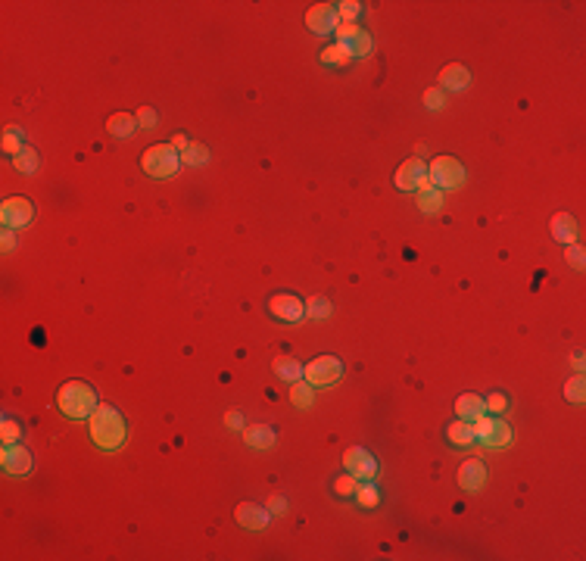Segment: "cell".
Wrapping results in <instances>:
<instances>
[{"instance_id": "6da1fadb", "label": "cell", "mask_w": 586, "mask_h": 561, "mask_svg": "<svg viewBox=\"0 0 586 561\" xmlns=\"http://www.w3.org/2000/svg\"><path fill=\"white\" fill-rule=\"evenodd\" d=\"M125 437H128V430H125V418H122L119 408H113V406L94 408V415H91V440H94V446L113 452L125 443Z\"/></svg>"}, {"instance_id": "7a4b0ae2", "label": "cell", "mask_w": 586, "mask_h": 561, "mask_svg": "<svg viewBox=\"0 0 586 561\" xmlns=\"http://www.w3.org/2000/svg\"><path fill=\"white\" fill-rule=\"evenodd\" d=\"M56 406L63 408V415H69V418H75V421L91 418L94 408H97V393H94V387L84 384V380H69V384H63L60 393H56Z\"/></svg>"}, {"instance_id": "3957f363", "label": "cell", "mask_w": 586, "mask_h": 561, "mask_svg": "<svg viewBox=\"0 0 586 561\" xmlns=\"http://www.w3.org/2000/svg\"><path fill=\"white\" fill-rule=\"evenodd\" d=\"M141 169L147 172L150 178H172L181 169V153L172 143H153L150 150H144Z\"/></svg>"}, {"instance_id": "277c9868", "label": "cell", "mask_w": 586, "mask_h": 561, "mask_svg": "<svg viewBox=\"0 0 586 561\" xmlns=\"http://www.w3.org/2000/svg\"><path fill=\"white\" fill-rule=\"evenodd\" d=\"M428 178L437 191H455V187L465 184V165H461L455 156H437L428 165Z\"/></svg>"}, {"instance_id": "5b68a950", "label": "cell", "mask_w": 586, "mask_h": 561, "mask_svg": "<svg viewBox=\"0 0 586 561\" xmlns=\"http://www.w3.org/2000/svg\"><path fill=\"white\" fill-rule=\"evenodd\" d=\"M302 378L309 380L312 387L324 390V387H334L340 378H343V362L337 356H318L309 365H302Z\"/></svg>"}, {"instance_id": "8992f818", "label": "cell", "mask_w": 586, "mask_h": 561, "mask_svg": "<svg viewBox=\"0 0 586 561\" xmlns=\"http://www.w3.org/2000/svg\"><path fill=\"white\" fill-rule=\"evenodd\" d=\"M32 219H34V203L28 197H10L0 206V221L10 231H23L25 225H32Z\"/></svg>"}, {"instance_id": "52a82bcc", "label": "cell", "mask_w": 586, "mask_h": 561, "mask_svg": "<svg viewBox=\"0 0 586 561\" xmlns=\"http://www.w3.org/2000/svg\"><path fill=\"white\" fill-rule=\"evenodd\" d=\"M334 34H337V44H346V47H350L356 60H365V56L374 50L371 34H368L365 28H359L356 22H340V25L334 28Z\"/></svg>"}, {"instance_id": "ba28073f", "label": "cell", "mask_w": 586, "mask_h": 561, "mask_svg": "<svg viewBox=\"0 0 586 561\" xmlns=\"http://www.w3.org/2000/svg\"><path fill=\"white\" fill-rule=\"evenodd\" d=\"M343 468L356 480H374L378 477V462H374V456L365 449V446H350V449L343 452Z\"/></svg>"}, {"instance_id": "9c48e42d", "label": "cell", "mask_w": 586, "mask_h": 561, "mask_svg": "<svg viewBox=\"0 0 586 561\" xmlns=\"http://www.w3.org/2000/svg\"><path fill=\"white\" fill-rule=\"evenodd\" d=\"M306 25H309V32L312 34H334V28L340 25V19H337V6L334 4H315V6H309V13H306Z\"/></svg>"}, {"instance_id": "30bf717a", "label": "cell", "mask_w": 586, "mask_h": 561, "mask_svg": "<svg viewBox=\"0 0 586 561\" xmlns=\"http://www.w3.org/2000/svg\"><path fill=\"white\" fill-rule=\"evenodd\" d=\"M234 521L241 524L243 530H250V534H262L272 521V512L256 505V502H241V505L234 508Z\"/></svg>"}, {"instance_id": "8fae6325", "label": "cell", "mask_w": 586, "mask_h": 561, "mask_svg": "<svg viewBox=\"0 0 586 561\" xmlns=\"http://www.w3.org/2000/svg\"><path fill=\"white\" fill-rule=\"evenodd\" d=\"M269 312L281 321H300L306 315V303L296 293H274L269 297Z\"/></svg>"}, {"instance_id": "7c38bea8", "label": "cell", "mask_w": 586, "mask_h": 561, "mask_svg": "<svg viewBox=\"0 0 586 561\" xmlns=\"http://www.w3.org/2000/svg\"><path fill=\"white\" fill-rule=\"evenodd\" d=\"M428 178V162L421 160V156H412L396 169L393 175V184L400 187V191H418V184Z\"/></svg>"}, {"instance_id": "4fadbf2b", "label": "cell", "mask_w": 586, "mask_h": 561, "mask_svg": "<svg viewBox=\"0 0 586 561\" xmlns=\"http://www.w3.org/2000/svg\"><path fill=\"white\" fill-rule=\"evenodd\" d=\"M0 465H4V471L13 474V477H25V474L32 471V452L19 443L4 446V452H0Z\"/></svg>"}, {"instance_id": "5bb4252c", "label": "cell", "mask_w": 586, "mask_h": 561, "mask_svg": "<svg viewBox=\"0 0 586 561\" xmlns=\"http://www.w3.org/2000/svg\"><path fill=\"white\" fill-rule=\"evenodd\" d=\"M437 88H443V91H468V84H471V72H468V66H461V63H450V66H443L440 69V78H437Z\"/></svg>"}, {"instance_id": "9a60e30c", "label": "cell", "mask_w": 586, "mask_h": 561, "mask_svg": "<svg viewBox=\"0 0 586 561\" xmlns=\"http://www.w3.org/2000/svg\"><path fill=\"white\" fill-rule=\"evenodd\" d=\"M483 480H487V468H483L480 458H468V462H461L459 468V486L468 493H477L483 486Z\"/></svg>"}, {"instance_id": "2e32d148", "label": "cell", "mask_w": 586, "mask_h": 561, "mask_svg": "<svg viewBox=\"0 0 586 561\" xmlns=\"http://www.w3.org/2000/svg\"><path fill=\"white\" fill-rule=\"evenodd\" d=\"M552 237L564 247H571V243H577V237H580V228H577V219L568 212H559L552 219Z\"/></svg>"}, {"instance_id": "e0dca14e", "label": "cell", "mask_w": 586, "mask_h": 561, "mask_svg": "<svg viewBox=\"0 0 586 561\" xmlns=\"http://www.w3.org/2000/svg\"><path fill=\"white\" fill-rule=\"evenodd\" d=\"M455 412H459V418L461 421H477V418H483L487 415V406H483V399L477 396V393H465V396H459L455 399Z\"/></svg>"}, {"instance_id": "ac0fdd59", "label": "cell", "mask_w": 586, "mask_h": 561, "mask_svg": "<svg viewBox=\"0 0 586 561\" xmlns=\"http://www.w3.org/2000/svg\"><path fill=\"white\" fill-rule=\"evenodd\" d=\"M243 443H247L250 449H272L274 430L269 424H250V427H243Z\"/></svg>"}, {"instance_id": "d6986e66", "label": "cell", "mask_w": 586, "mask_h": 561, "mask_svg": "<svg viewBox=\"0 0 586 561\" xmlns=\"http://www.w3.org/2000/svg\"><path fill=\"white\" fill-rule=\"evenodd\" d=\"M272 371H274V378L284 380V384H293V380L302 378V365L296 362L293 356H278L272 362Z\"/></svg>"}, {"instance_id": "ffe728a7", "label": "cell", "mask_w": 586, "mask_h": 561, "mask_svg": "<svg viewBox=\"0 0 586 561\" xmlns=\"http://www.w3.org/2000/svg\"><path fill=\"white\" fill-rule=\"evenodd\" d=\"M106 131H110L113 138H132L137 131V119L132 112H113L110 122H106Z\"/></svg>"}, {"instance_id": "44dd1931", "label": "cell", "mask_w": 586, "mask_h": 561, "mask_svg": "<svg viewBox=\"0 0 586 561\" xmlns=\"http://www.w3.org/2000/svg\"><path fill=\"white\" fill-rule=\"evenodd\" d=\"M446 440H450L452 446H461V449H468L471 443H477L474 440V427H471V421H455V424H450V430H446Z\"/></svg>"}, {"instance_id": "7402d4cb", "label": "cell", "mask_w": 586, "mask_h": 561, "mask_svg": "<svg viewBox=\"0 0 586 561\" xmlns=\"http://www.w3.org/2000/svg\"><path fill=\"white\" fill-rule=\"evenodd\" d=\"M352 60H356V56H352V50L346 47V44H331V47L321 50V63H324V66L343 69V66H350Z\"/></svg>"}, {"instance_id": "603a6c76", "label": "cell", "mask_w": 586, "mask_h": 561, "mask_svg": "<svg viewBox=\"0 0 586 561\" xmlns=\"http://www.w3.org/2000/svg\"><path fill=\"white\" fill-rule=\"evenodd\" d=\"M312 399H315V387L309 384L306 378H300V380H293L291 384V402L296 408H309L312 406Z\"/></svg>"}, {"instance_id": "cb8c5ba5", "label": "cell", "mask_w": 586, "mask_h": 561, "mask_svg": "<svg viewBox=\"0 0 586 561\" xmlns=\"http://www.w3.org/2000/svg\"><path fill=\"white\" fill-rule=\"evenodd\" d=\"M483 446H493V449H505V446L511 443V427L505 421H493V427H490V434L480 440Z\"/></svg>"}, {"instance_id": "d4e9b609", "label": "cell", "mask_w": 586, "mask_h": 561, "mask_svg": "<svg viewBox=\"0 0 586 561\" xmlns=\"http://www.w3.org/2000/svg\"><path fill=\"white\" fill-rule=\"evenodd\" d=\"M352 496H356V502L362 508H378V502H381V490L374 486V480H362Z\"/></svg>"}, {"instance_id": "484cf974", "label": "cell", "mask_w": 586, "mask_h": 561, "mask_svg": "<svg viewBox=\"0 0 586 561\" xmlns=\"http://www.w3.org/2000/svg\"><path fill=\"white\" fill-rule=\"evenodd\" d=\"M443 200H446V193L437 191V187H431V191H421V193H418V209L433 215V212L443 209Z\"/></svg>"}, {"instance_id": "4316f807", "label": "cell", "mask_w": 586, "mask_h": 561, "mask_svg": "<svg viewBox=\"0 0 586 561\" xmlns=\"http://www.w3.org/2000/svg\"><path fill=\"white\" fill-rule=\"evenodd\" d=\"M38 162H41V156L34 153L32 147H25L19 156H13V169H16L19 175H34V172H38Z\"/></svg>"}, {"instance_id": "83f0119b", "label": "cell", "mask_w": 586, "mask_h": 561, "mask_svg": "<svg viewBox=\"0 0 586 561\" xmlns=\"http://www.w3.org/2000/svg\"><path fill=\"white\" fill-rule=\"evenodd\" d=\"M0 147H4V153H10V156H19L23 153V128L19 125H10L4 131V141H0Z\"/></svg>"}, {"instance_id": "f1b7e54d", "label": "cell", "mask_w": 586, "mask_h": 561, "mask_svg": "<svg viewBox=\"0 0 586 561\" xmlns=\"http://www.w3.org/2000/svg\"><path fill=\"white\" fill-rule=\"evenodd\" d=\"M209 162V150L203 143H187V150L181 153V165H206Z\"/></svg>"}, {"instance_id": "f546056e", "label": "cell", "mask_w": 586, "mask_h": 561, "mask_svg": "<svg viewBox=\"0 0 586 561\" xmlns=\"http://www.w3.org/2000/svg\"><path fill=\"white\" fill-rule=\"evenodd\" d=\"M564 399L568 402H574V406H583V399H586V380L577 374V378H571L568 384H564Z\"/></svg>"}, {"instance_id": "4dcf8cb0", "label": "cell", "mask_w": 586, "mask_h": 561, "mask_svg": "<svg viewBox=\"0 0 586 561\" xmlns=\"http://www.w3.org/2000/svg\"><path fill=\"white\" fill-rule=\"evenodd\" d=\"M0 437H4V446L19 443V437H23V427H19V421H13V418L0 421Z\"/></svg>"}, {"instance_id": "1f68e13d", "label": "cell", "mask_w": 586, "mask_h": 561, "mask_svg": "<svg viewBox=\"0 0 586 561\" xmlns=\"http://www.w3.org/2000/svg\"><path fill=\"white\" fill-rule=\"evenodd\" d=\"M334 6H337V19H340V22H352V19L362 13L359 0H343V4H334Z\"/></svg>"}, {"instance_id": "d6a6232c", "label": "cell", "mask_w": 586, "mask_h": 561, "mask_svg": "<svg viewBox=\"0 0 586 561\" xmlns=\"http://www.w3.org/2000/svg\"><path fill=\"white\" fill-rule=\"evenodd\" d=\"M424 106H428V110H443L446 106V91L443 88H437V84H433V88H428L424 91Z\"/></svg>"}, {"instance_id": "836d02e7", "label": "cell", "mask_w": 586, "mask_h": 561, "mask_svg": "<svg viewBox=\"0 0 586 561\" xmlns=\"http://www.w3.org/2000/svg\"><path fill=\"white\" fill-rule=\"evenodd\" d=\"M306 315H312V318H328V315H331V303L324 297H312L306 303Z\"/></svg>"}, {"instance_id": "e575fe53", "label": "cell", "mask_w": 586, "mask_h": 561, "mask_svg": "<svg viewBox=\"0 0 586 561\" xmlns=\"http://www.w3.org/2000/svg\"><path fill=\"white\" fill-rule=\"evenodd\" d=\"M356 486H359V480L352 477L350 471L340 474V477L334 480V493H337V496H352V493H356Z\"/></svg>"}, {"instance_id": "d590c367", "label": "cell", "mask_w": 586, "mask_h": 561, "mask_svg": "<svg viewBox=\"0 0 586 561\" xmlns=\"http://www.w3.org/2000/svg\"><path fill=\"white\" fill-rule=\"evenodd\" d=\"M483 406H487V412L502 415L505 408H509V396H505V393H490V396L483 399Z\"/></svg>"}, {"instance_id": "8d00e7d4", "label": "cell", "mask_w": 586, "mask_h": 561, "mask_svg": "<svg viewBox=\"0 0 586 561\" xmlns=\"http://www.w3.org/2000/svg\"><path fill=\"white\" fill-rule=\"evenodd\" d=\"M134 119H137V125H141V128H156V122H159L153 106H141V110L134 112Z\"/></svg>"}, {"instance_id": "74e56055", "label": "cell", "mask_w": 586, "mask_h": 561, "mask_svg": "<svg viewBox=\"0 0 586 561\" xmlns=\"http://www.w3.org/2000/svg\"><path fill=\"white\" fill-rule=\"evenodd\" d=\"M583 256H586V253H583L580 243H571V247H568V262L574 265V269H583V262H586Z\"/></svg>"}, {"instance_id": "f35d334b", "label": "cell", "mask_w": 586, "mask_h": 561, "mask_svg": "<svg viewBox=\"0 0 586 561\" xmlns=\"http://www.w3.org/2000/svg\"><path fill=\"white\" fill-rule=\"evenodd\" d=\"M0 250H4V253H13V250H16V231L4 228V237H0Z\"/></svg>"}, {"instance_id": "ab89813d", "label": "cell", "mask_w": 586, "mask_h": 561, "mask_svg": "<svg viewBox=\"0 0 586 561\" xmlns=\"http://www.w3.org/2000/svg\"><path fill=\"white\" fill-rule=\"evenodd\" d=\"M225 424L231 430H237V434H243V427H247V424H243V415L241 412H228L225 415Z\"/></svg>"}, {"instance_id": "60d3db41", "label": "cell", "mask_w": 586, "mask_h": 561, "mask_svg": "<svg viewBox=\"0 0 586 561\" xmlns=\"http://www.w3.org/2000/svg\"><path fill=\"white\" fill-rule=\"evenodd\" d=\"M269 512L272 515H287V499H284V496H272V499H269Z\"/></svg>"}, {"instance_id": "b9f144b4", "label": "cell", "mask_w": 586, "mask_h": 561, "mask_svg": "<svg viewBox=\"0 0 586 561\" xmlns=\"http://www.w3.org/2000/svg\"><path fill=\"white\" fill-rule=\"evenodd\" d=\"M187 143H191V141H187L184 134H175V141H172V147H175L178 153H184V150H187Z\"/></svg>"}, {"instance_id": "7bdbcfd3", "label": "cell", "mask_w": 586, "mask_h": 561, "mask_svg": "<svg viewBox=\"0 0 586 561\" xmlns=\"http://www.w3.org/2000/svg\"><path fill=\"white\" fill-rule=\"evenodd\" d=\"M571 362H574V368H577V371H583V365H586V362H583V352H574V359H571Z\"/></svg>"}]
</instances>
